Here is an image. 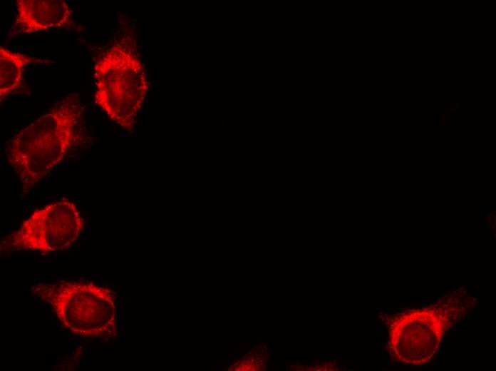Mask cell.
Masks as SVG:
<instances>
[{
  "mask_svg": "<svg viewBox=\"0 0 496 371\" xmlns=\"http://www.w3.org/2000/svg\"><path fill=\"white\" fill-rule=\"evenodd\" d=\"M455 110H456L455 108H450V111H455Z\"/></svg>",
  "mask_w": 496,
  "mask_h": 371,
  "instance_id": "cell-9",
  "label": "cell"
},
{
  "mask_svg": "<svg viewBox=\"0 0 496 371\" xmlns=\"http://www.w3.org/2000/svg\"><path fill=\"white\" fill-rule=\"evenodd\" d=\"M445 116L446 117L445 119H450V114H445Z\"/></svg>",
  "mask_w": 496,
  "mask_h": 371,
  "instance_id": "cell-7",
  "label": "cell"
},
{
  "mask_svg": "<svg viewBox=\"0 0 496 371\" xmlns=\"http://www.w3.org/2000/svg\"><path fill=\"white\" fill-rule=\"evenodd\" d=\"M460 108V103H456V108Z\"/></svg>",
  "mask_w": 496,
  "mask_h": 371,
  "instance_id": "cell-8",
  "label": "cell"
},
{
  "mask_svg": "<svg viewBox=\"0 0 496 371\" xmlns=\"http://www.w3.org/2000/svg\"><path fill=\"white\" fill-rule=\"evenodd\" d=\"M83 123L81 99L70 93L9 141L7 161L24 193L33 188L81 139Z\"/></svg>",
  "mask_w": 496,
  "mask_h": 371,
  "instance_id": "cell-1",
  "label": "cell"
},
{
  "mask_svg": "<svg viewBox=\"0 0 496 371\" xmlns=\"http://www.w3.org/2000/svg\"><path fill=\"white\" fill-rule=\"evenodd\" d=\"M44 61L20 53L13 52L3 46H0L1 101L21 85L24 69L26 65Z\"/></svg>",
  "mask_w": 496,
  "mask_h": 371,
  "instance_id": "cell-6",
  "label": "cell"
},
{
  "mask_svg": "<svg viewBox=\"0 0 496 371\" xmlns=\"http://www.w3.org/2000/svg\"><path fill=\"white\" fill-rule=\"evenodd\" d=\"M51 305L62 325L87 337H110L115 329V305L110 293L88 282H63L33 288Z\"/></svg>",
  "mask_w": 496,
  "mask_h": 371,
  "instance_id": "cell-3",
  "label": "cell"
},
{
  "mask_svg": "<svg viewBox=\"0 0 496 371\" xmlns=\"http://www.w3.org/2000/svg\"><path fill=\"white\" fill-rule=\"evenodd\" d=\"M84 228L76 205L65 198L36 210L1 244V251L55 252L69 247Z\"/></svg>",
  "mask_w": 496,
  "mask_h": 371,
  "instance_id": "cell-4",
  "label": "cell"
},
{
  "mask_svg": "<svg viewBox=\"0 0 496 371\" xmlns=\"http://www.w3.org/2000/svg\"><path fill=\"white\" fill-rule=\"evenodd\" d=\"M95 103L114 123L130 130L148 88L145 68L127 42L115 43L94 65Z\"/></svg>",
  "mask_w": 496,
  "mask_h": 371,
  "instance_id": "cell-2",
  "label": "cell"
},
{
  "mask_svg": "<svg viewBox=\"0 0 496 371\" xmlns=\"http://www.w3.org/2000/svg\"><path fill=\"white\" fill-rule=\"evenodd\" d=\"M71 22V11L63 0H17L14 28L17 33L34 34L62 28Z\"/></svg>",
  "mask_w": 496,
  "mask_h": 371,
  "instance_id": "cell-5",
  "label": "cell"
}]
</instances>
